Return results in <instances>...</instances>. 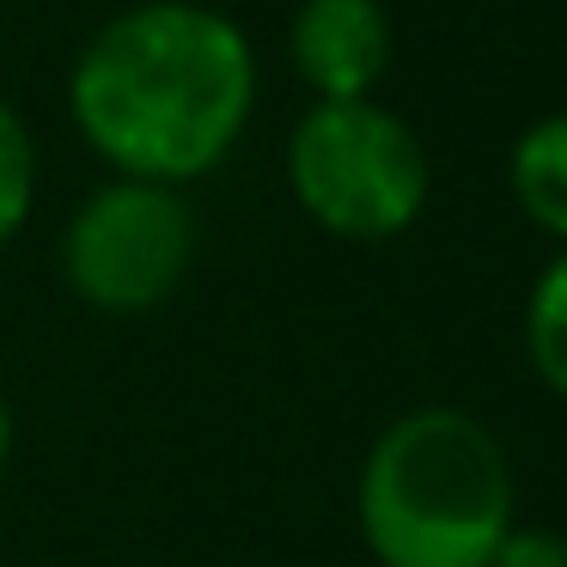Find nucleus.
Returning a JSON list of instances; mask_svg holds the SVG:
<instances>
[{
  "label": "nucleus",
  "instance_id": "f257e3e1",
  "mask_svg": "<svg viewBox=\"0 0 567 567\" xmlns=\"http://www.w3.org/2000/svg\"><path fill=\"white\" fill-rule=\"evenodd\" d=\"M68 116L116 177L184 189L226 165L257 116V50L202 0H141L74 55Z\"/></svg>",
  "mask_w": 567,
  "mask_h": 567
},
{
  "label": "nucleus",
  "instance_id": "f03ea898",
  "mask_svg": "<svg viewBox=\"0 0 567 567\" xmlns=\"http://www.w3.org/2000/svg\"><path fill=\"white\" fill-rule=\"evenodd\" d=\"M506 445L470 409L396 415L360 464L354 513L379 567H488L513 530Z\"/></svg>",
  "mask_w": 567,
  "mask_h": 567
},
{
  "label": "nucleus",
  "instance_id": "7ed1b4c3",
  "mask_svg": "<svg viewBox=\"0 0 567 567\" xmlns=\"http://www.w3.org/2000/svg\"><path fill=\"white\" fill-rule=\"evenodd\" d=\"M287 189L330 238L384 245L421 220L433 165L421 135L379 99L311 104L287 135Z\"/></svg>",
  "mask_w": 567,
  "mask_h": 567
},
{
  "label": "nucleus",
  "instance_id": "20e7f679",
  "mask_svg": "<svg viewBox=\"0 0 567 567\" xmlns=\"http://www.w3.org/2000/svg\"><path fill=\"white\" fill-rule=\"evenodd\" d=\"M196 262V214L184 189L111 177L74 208L62 233V275L92 311L135 318L184 287Z\"/></svg>",
  "mask_w": 567,
  "mask_h": 567
},
{
  "label": "nucleus",
  "instance_id": "39448f33",
  "mask_svg": "<svg viewBox=\"0 0 567 567\" xmlns=\"http://www.w3.org/2000/svg\"><path fill=\"white\" fill-rule=\"evenodd\" d=\"M287 50L318 104L372 99L391 68V13L384 0H299Z\"/></svg>",
  "mask_w": 567,
  "mask_h": 567
},
{
  "label": "nucleus",
  "instance_id": "423d86ee",
  "mask_svg": "<svg viewBox=\"0 0 567 567\" xmlns=\"http://www.w3.org/2000/svg\"><path fill=\"white\" fill-rule=\"evenodd\" d=\"M506 184H513L518 208L530 214V226H543L549 238L567 245V111L537 116V123L513 141Z\"/></svg>",
  "mask_w": 567,
  "mask_h": 567
},
{
  "label": "nucleus",
  "instance_id": "0eeeda50",
  "mask_svg": "<svg viewBox=\"0 0 567 567\" xmlns=\"http://www.w3.org/2000/svg\"><path fill=\"white\" fill-rule=\"evenodd\" d=\"M525 354L530 372L567 403V245L525 299Z\"/></svg>",
  "mask_w": 567,
  "mask_h": 567
},
{
  "label": "nucleus",
  "instance_id": "6e6552de",
  "mask_svg": "<svg viewBox=\"0 0 567 567\" xmlns=\"http://www.w3.org/2000/svg\"><path fill=\"white\" fill-rule=\"evenodd\" d=\"M38 208V147L13 104L0 99V250L19 238V226Z\"/></svg>",
  "mask_w": 567,
  "mask_h": 567
},
{
  "label": "nucleus",
  "instance_id": "1a4fd4ad",
  "mask_svg": "<svg viewBox=\"0 0 567 567\" xmlns=\"http://www.w3.org/2000/svg\"><path fill=\"white\" fill-rule=\"evenodd\" d=\"M488 567H567V530L555 525H518L501 537V549H494Z\"/></svg>",
  "mask_w": 567,
  "mask_h": 567
},
{
  "label": "nucleus",
  "instance_id": "9d476101",
  "mask_svg": "<svg viewBox=\"0 0 567 567\" xmlns=\"http://www.w3.org/2000/svg\"><path fill=\"white\" fill-rule=\"evenodd\" d=\"M7 457H13V409L0 396V470H7Z\"/></svg>",
  "mask_w": 567,
  "mask_h": 567
}]
</instances>
